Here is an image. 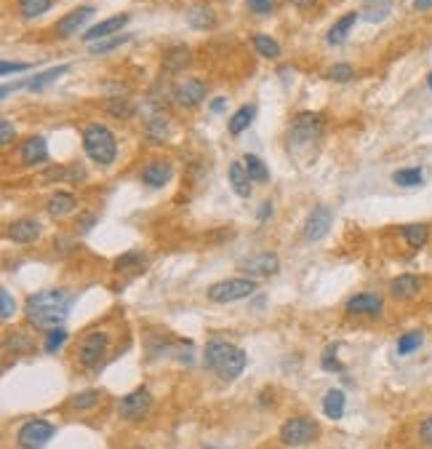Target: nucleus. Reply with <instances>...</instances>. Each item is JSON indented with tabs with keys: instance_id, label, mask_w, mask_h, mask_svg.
I'll return each mask as SVG.
<instances>
[{
	"instance_id": "nucleus-51",
	"label": "nucleus",
	"mask_w": 432,
	"mask_h": 449,
	"mask_svg": "<svg viewBox=\"0 0 432 449\" xmlns=\"http://www.w3.org/2000/svg\"><path fill=\"white\" fill-rule=\"evenodd\" d=\"M224 104H227V99H224V97L214 99V102H211V113H222V110H224Z\"/></svg>"
},
{
	"instance_id": "nucleus-29",
	"label": "nucleus",
	"mask_w": 432,
	"mask_h": 449,
	"mask_svg": "<svg viewBox=\"0 0 432 449\" xmlns=\"http://www.w3.org/2000/svg\"><path fill=\"white\" fill-rule=\"evenodd\" d=\"M147 137L153 142H165V137H168V131H171V126H168V116H163V113H155V116L147 118Z\"/></svg>"
},
{
	"instance_id": "nucleus-33",
	"label": "nucleus",
	"mask_w": 432,
	"mask_h": 449,
	"mask_svg": "<svg viewBox=\"0 0 432 449\" xmlns=\"http://www.w3.org/2000/svg\"><path fill=\"white\" fill-rule=\"evenodd\" d=\"M51 8V0H19V13L25 19H35Z\"/></svg>"
},
{
	"instance_id": "nucleus-4",
	"label": "nucleus",
	"mask_w": 432,
	"mask_h": 449,
	"mask_svg": "<svg viewBox=\"0 0 432 449\" xmlns=\"http://www.w3.org/2000/svg\"><path fill=\"white\" fill-rule=\"evenodd\" d=\"M320 134H323V118L318 113H299L288 128V147H293V150L307 147L315 140H320Z\"/></svg>"
},
{
	"instance_id": "nucleus-14",
	"label": "nucleus",
	"mask_w": 432,
	"mask_h": 449,
	"mask_svg": "<svg viewBox=\"0 0 432 449\" xmlns=\"http://www.w3.org/2000/svg\"><path fill=\"white\" fill-rule=\"evenodd\" d=\"M91 16H94V8H91V6H80V8L67 13V16H62V19L56 22V27H53V32H56L59 38H70V35H75L77 30L89 22Z\"/></svg>"
},
{
	"instance_id": "nucleus-47",
	"label": "nucleus",
	"mask_w": 432,
	"mask_h": 449,
	"mask_svg": "<svg viewBox=\"0 0 432 449\" xmlns=\"http://www.w3.org/2000/svg\"><path fill=\"white\" fill-rule=\"evenodd\" d=\"M30 67H32V64H27V62H3L0 64V73H3V75H11V73H25Z\"/></svg>"
},
{
	"instance_id": "nucleus-3",
	"label": "nucleus",
	"mask_w": 432,
	"mask_h": 449,
	"mask_svg": "<svg viewBox=\"0 0 432 449\" xmlns=\"http://www.w3.org/2000/svg\"><path fill=\"white\" fill-rule=\"evenodd\" d=\"M83 150H86V155L94 164L110 166L115 161V155H117L115 134L102 123H91V126L83 128Z\"/></svg>"
},
{
	"instance_id": "nucleus-24",
	"label": "nucleus",
	"mask_w": 432,
	"mask_h": 449,
	"mask_svg": "<svg viewBox=\"0 0 432 449\" xmlns=\"http://www.w3.org/2000/svg\"><path fill=\"white\" fill-rule=\"evenodd\" d=\"M254 107L251 104H243V107H238L235 113H232V118H229V123H227V128H229V134L232 137H238V134H243L246 128L251 126V121H254Z\"/></svg>"
},
{
	"instance_id": "nucleus-15",
	"label": "nucleus",
	"mask_w": 432,
	"mask_h": 449,
	"mask_svg": "<svg viewBox=\"0 0 432 449\" xmlns=\"http://www.w3.org/2000/svg\"><path fill=\"white\" fill-rule=\"evenodd\" d=\"M19 158H22L25 166H40V164L49 161V144L43 137H30V140L22 142Z\"/></svg>"
},
{
	"instance_id": "nucleus-39",
	"label": "nucleus",
	"mask_w": 432,
	"mask_h": 449,
	"mask_svg": "<svg viewBox=\"0 0 432 449\" xmlns=\"http://www.w3.org/2000/svg\"><path fill=\"white\" fill-rule=\"evenodd\" d=\"M320 367L326 369V372H344L342 361L336 356V347H329L326 353H323V359H320Z\"/></svg>"
},
{
	"instance_id": "nucleus-28",
	"label": "nucleus",
	"mask_w": 432,
	"mask_h": 449,
	"mask_svg": "<svg viewBox=\"0 0 432 449\" xmlns=\"http://www.w3.org/2000/svg\"><path fill=\"white\" fill-rule=\"evenodd\" d=\"M403 238L411 249H421L430 238V228L421 225V222H411V225H403Z\"/></svg>"
},
{
	"instance_id": "nucleus-8",
	"label": "nucleus",
	"mask_w": 432,
	"mask_h": 449,
	"mask_svg": "<svg viewBox=\"0 0 432 449\" xmlns=\"http://www.w3.org/2000/svg\"><path fill=\"white\" fill-rule=\"evenodd\" d=\"M56 428L46 420H27L19 431H16V444L19 449H43L53 438Z\"/></svg>"
},
{
	"instance_id": "nucleus-18",
	"label": "nucleus",
	"mask_w": 432,
	"mask_h": 449,
	"mask_svg": "<svg viewBox=\"0 0 432 449\" xmlns=\"http://www.w3.org/2000/svg\"><path fill=\"white\" fill-rule=\"evenodd\" d=\"M6 235L13 244H32L35 238H40V222L38 219H16V222H11Z\"/></svg>"
},
{
	"instance_id": "nucleus-41",
	"label": "nucleus",
	"mask_w": 432,
	"mask_h": 449,
	"mask_svg": "<svg viewBox=\"0 0 432 449\" xmlns=\"http://www.w3.org/2000/svg\"><path fill=\"white\" fill-rule=\"evenodd\" d=\"M355 75V70H352V67H350V64H333V67H331L329 70V78L331 80H336V83H344V80H350V78Z\"/></svg>"
},
{
	"instance_id": "nucleus-44",
	"label": "nucleus",
	"mask_w": 432,
	"mask_h": 449,
	"mask_svg": "<svg viewBox=\"0 0 432 449\" xmlns=\"http://www.w3.org/2000/svg\"><path fill=\"white\" fill-rule=\"evenodd\" d=\"M110 113H115V116H120V118H131L134 116V107L126 102V99H115V102H110Z\"/></svg>"
},
{
	"instance_id": "nucleus-5",
	"label": "nucleus",
	"mask_w": 432,
	"mask_h": 449,
	"mask_svg": "<svg viewBox=\"0 0 432 449\" xmlns=\"http://www.w3.org/2000/svg\"><path fill=\"white\" fill-rule=\"evenodd\" d=\"M320 433V425L312 417H291L280 425V441L286 447H307L312 444Z\"/></svg>"
},
{
	"instance_id": "nucleus-42",
	"label": "nucleus",
	"mask_w": 432,
	"mask_h": 449,
	"mask_svg": "<svg viewBox=\"0 0 432 449\" xmlns=\"http://www.w3.org/2000/svg\"><path fill=\"white\" fill-rule=\"evenodd\" d=\"M246 6H248V11H254V13H259V16H265V13L275 11L278 0H246Z\"/></svg>"
},
{
	"instance_id": "nucleus-52",
	"label": "nucleus",
	"mask_w": 432,
	"mask_h": 449,
	"mask_svg": "<svg viewBox=\"0 0 432 449\" xmlns=\"http://www.w3.org/2000/svg\"><path fill=\"white\" fill-rule=\"evenodd\" d=\"M414 8H417V11H430L432 0H414Z\"/></svg>"
},
{
	"instance_id": "nucleus-17",
	"label": "nucleus",
	"mask_w": 432,
	"mask_h": 449,
	"mask_svg": "<svg viewBox=\"0 0 432 449\" xmlns=\"http://www.w3.org/2000/svg\"><path fill=\"white\" fill-rule=\"evenodd\" d=\"M126 25H128V13L110 16V19H104V22H99V25L89 27V32H83V40H86V43H94V40L113 38L115 32H120Z\"/></svg>"
},
{
	"instance_id": "nucleus-50",
	"label": "nucleus",
	"mask_w": 432,
	"mask_h": 449,
	"mask_svg": "<svg viewBox=\"0 0 432 449\" xmlns=\"http://www.w3.org/2000/svg\"><path fill=\"white\" fill-rule=\"evenodd\" d=\"M291 6H296L299 11H307V8H312V6H315V0H291Z\"/></svg>"
},
{
	"instance_id": "nucleus-54",
	"label": "nucleus",
	"mask_w": 432,
	"mask_h": 449,
	"mask_svg": "<svg viewBox=\"0 0 432 449\" xmlns=\"http://www.w3.org/2000/svg\"><path fill=\"white\" fill-rule=\"evenodd\" d=\"M366 3H371V0H366Z\"/></svg>"
},
{
	"instance_id": "nucleus-55",
	"label": "nucleus",
	"mask_w": 432,
	"mask_h": 449,
	"mask_svg": "<svg viewBox=\"0 0 432 449\" xmlns=\"http://www.w3.org/2000/svg\"><path fill=\"white\" fill-rule=\"evenodd\" d=\"M208 449H214V447H208Z\"/></svg>"
},
{
	"instance_id": "nucleus-11",
	"label": "nucleus",
	"mask_w": 432,
	"mask_h": 449,
	"mask_svg": "<svg viewBox=\"0 0 432 449\" xmlns=\"http://www.w3.org/2000/svg\"><path fill=\"white\" fill-rule=\"evenodd\" d=\"M344 310L350 313V316H366V319H376L381 316V310H384V300L379 295H374V292H360V295L350 297L347 300V305Z\"/></svg>"
},
{
	"instance_id": "nucleus-2",
	"label": "nucleus",
	"mask_w": 432,
	"mask_h": 449,
	"mask_svg": "<svg viewBox=\"0 0 432 449\" xmlns=\"http://www.w3.org/2000/svg\"><path fill=\"white\" fill-rule=\"evenodd\" d=\"M205 367L224 383L238 380L246 369V353L238 345H232L227 340H211L203 350Z\"/></svg>"
},
{
	"instance_id": "nucleus-25",
	"label": "nucleus",
	"mask_w": 432,
	"mask_h": 449,
	"mask_svg": "<svg viewBox=\"0 0 432 449\" xmlns=\"http://www.w3.org/2000/svg\"><path fill=\"white\" fill-rule=\"evenodd\" d=\"M187 22L195 30H211L216 25V16L211 11V6H192L190 11H187Z\"/></svg>"
},
{
	"instance_id": "nucleus-31",
	"label": "nucleus",
	"mask_w": 432,
	"mask_h": 449,
	"mask_svg": "<svg viewBox=\"0 0 432 449\" xmlns=\"http://www.w3.org/2000/svg\"><path fill=\"white\" fill-rule=\"evenodd\" d=\"M421 343H424V332H419V329L406 332L400 340H398V356H411L414 350H419Z\"/></svg>"
},
{
	"instance_id": "nucleus-45",
	"label": "nucleus",
	"mask_w": 432,
	"mask_h": 449,
	"mask_svg": "<svg viewBox=\"0 0 432 449\" xmlns=\"http://www.w3.org/2000/svg\"><path fill=\"white\" fill-rule=\"evenodd\" d=\"M419 438L424 447H432V414H427L419 425Z\"/></svg>"
},
{
	"instance_id": "nucleus-36",
	"label": "nucleus",
	"mask_w": 432,
	"mask_h": 449,
	"mask_svg": "<svg viewBox=\"0 0 432 449\" xmlns=\"http://www.w3.org/2000/svg\"><path fill=\"white\" fill-rule=\"evenodd\" d=\"M64 343H67V329H64V326H59V329H49L46 343H43V350H46V353H56Z\"/></svg>"
},
{
	"instance_id": "nucleus-43",
	"label": "nucleus",
	"mask_w": 432,
	"mask_h": 449,
	"mask_svg": "<svg viewBox=\"0 0 432 449\" xmlns=\"http://www.w3.org/2000/svg\"><path fill=\"white\" fill-rule=\"evenodd\" d=\"M128 35H120V38H107L102 40V43H94L91 46V54H107V51H113V49H117L120 43H126Z\"/></svg>"
},
{
	"instance_id": "nucleus-1",
	"label": "nucleus",
	"mask_w": 432,
	"mask_h": 449,
	"mask_svg": "<svg viewBox=\"0 0 432 449\" xmlns=\"http://www.w3.org/2000/svg\"><path fill=\"white\" fill-rule=\"evenodd\" d=\"M70 297L62 289H43L27 297L25 316L35 329H59L67 319Z\"/></svg>"
},
{
	"instance_id": "nucleus-27",
	"label": "nucleus",
	"mask_w": 432,
	"mask_h": 449,
	"mask_svg": "<svg viewBox=\"0 0 432 449\" xmlns=\"http://www.w3.org/2000/svg\"><path fill=\"white\" fill-rule=\"evenodd\" d=\"M75 206H77V198L72 192H56L51 201H49V214H51V217H64V214L75 211Z\"/></svg>"
},
{
	"instance_id": "nucleus-20",
	"label": "nucleus",
	"mask_w": 432,
	"mask_h": 449,
	"mask_svg": "<svg viewBox=\"0 0 432 449\" xmlns=\"http://www.w3.org/2000/svg\"><path fill=\"white\" fill-rule=\"evenodd\" d=\"M344 407H347V396H344V390L331 388L329 393H326V398H323V414H326L329 420H342Z\"/></svg>"
},
{
	"instance_id": "nucleus-56",
	"label": "nucleus",
	"mask_w": 432,
	"mask_h": 449,
	"mask_svg": "<svg viewBox=\"0 0 432 449\" xmlns=\"http://www.w3.org/2000/svg\"><path fill=\"white\" fill-rule=\"evenodd\" d=\"M136 449H141V447H136Z\"/></svg>"
},
{
	"instance_id": "nucleus-19",
	"label": "nucleus",
	"mask_w": 432,
	"mask_h": 449,
	"mask_svg": "<svg viewBox=\"0 0 432 449\" xmlns=\"http://www.w3.org/2000/svg\"><path fill=\"white\" fill-rule=\"evenodd\" d=\"M421 292V278H417V276H411V273H406V276H398V278H393L390 281V295L395 297V300H414V297Z\"/></svg>"
},
{
	"instance_id": "nucleus-26",
	"label": "nucleus",
	"mask_w": 432,
	"mask_h": 449,
	"mask_svg": "<svg viewBox=\"0 0 432 449\" xmlns=\"http://www.w3.org/2000/svg\"><path fill=\"white\" fill-rule=\"evenodd\" d=\"M64 73H70V64H59V67H51V70L40 73V75L30 78V80H27V89H30V91H43L46 86H49V83L59 80Z\"/></svg>"
},
{
	"instance_id": "nucleus-6",
	"label": "nucleus",
	"mask_w": 432,
	"mask_h": 449,
	"mask_svg": "<svg viewBox=\"0 0 432 449\" xmlns=\"http://www.w3.org/2000/svg\"><path fill=\"white\" fill-rule=\"evenodd\" d=\"M107 350H110V334L107 332H89L83 340H80V345H77V364L80 367H86V369H94V367H99L107 356Z\"/></svg>"
},
{
	"instance_id": "nucleus-21",
	"label": "nucleus",
	"mask_w": 432,
	"mask_h": 449,
	"mask_svg": "<svg viewBox=\"0 0 432 449\" xmlns=\"http://www.w3.org/2000/svg\"><path fill=\"white\" fill-rule=\"evenodd\" d=\"M190 64V49L187 46H174L163 54V70L165 73H182Z\"/></svg>"
},
{
	"instance_id": "nucleus-23",
	"label": "nucleus",
	"mask_w": 432,
	"mask_h": 449,
	"mask_svg": "<svg viewBox=\"0 0 432 449\" xmlns=\"http://www.w3.org/2000/svg\"><path fill=\"white\" fill-rule=\"evenodd\" d=\"M357 22V13L355 11H350V13H344L342 19L336 22V25L329 30V43L331 46H339V43H344L347 40V35H350V30L355 27Z\"/></svg>"
},
{
	"instance_id": "nucleus-40",
	"label": "nucleus",
	"mask_w": 432,
	"mask_h": 449,
	"mask_svg": "<svg viewBox=\"0 0 432 449\" xmlns=\"http://www.w3.org/2000/svg\"><path fill=\"white\" fill-rule=\"evenodd\" d=\"M16 313V302H13V297L8 289H0V316L3 321H8Z\"/></svg>"
},
{
	"instance_id": "nucleus-49",
	"label": "nucleus",
	"mask_w": 432,
	"mask_h": 449,
	"mask_svg": "<svg viewBox=\"0 0 432 449\" xmlns=\"http://www.w3.org/2000/svg\"><path fill=\"white\" fill-rule=\"evenodd\" d=\"M269 214H272V204H269V201H265V204H262V209H259V222H265Z\"/></svg>"
},
{
	"instance_id": "nucleus-37",
	"label": "nucleus",
	"mask_w": 432,
	"mask_h": 449,
	"mask_svg": "<svg viewBox=\"0 0 432 449\" xmlns=\"http://www.w3.org/2000/svg\"><path fill=\"white\" fill-rule=\"evenodd\" d=\"M141 262H144V254H141V252H126L123 257L115 259V270L123 273V270H131V268H141Z\"/></svg>"
},
{
	"instance_id": "nucleus-35",
	"label": "nucleus",
	"mask_w": 432,
	"mask_h": 449,
	"mask_svg": "<svg viewBox=\"0 0 432 449\" xmlns=\"http://www.w3.org/2000/svg\"><path fill=\"white\" fill-rule=\"evenodd\" d=\"M99 398H102V393L99 390H83V393H77V396L70 398V407L77 412L83 410H94L96 404H99Z\"/></svg>"
},
{
	"instance_id": "nucleus-7",
	"label": "nucleus",
	"mask_w": 432,
	"mask_h": 449,
	"mask_svg": "<svg viewBox=\"0 0 432 449\" xmlns=\"http://www.w3.org/2000/svg\"><path fill=\"white\" fill-rule=\"evenodd\" d=\"M254 292H256V278H227V281H219L208 289V300L219 302V305H227V302L246 300Z\"/></svg>"
},
{
	"instance_id": "nucleus-9",
	"label": "nucleus",
	"mask_w": 432,
	"mask_h": 449,
	"mask_svg": "<svg viewBox=\"0 0 432 449\" xmlns=\"http://www.w3.org/2000/svg\"><path fill=\"white\" fill-rule=\"evenodd\" d=\"M150 410H153V396H150L147 388H139V390L128 393V396H123L120 404H117V414H120L126 423H136L141 417H147Z\"/></svg>"
},
{
	"instance_id": "nucleus-34",
	"label": "nucleus",
	"mask_w": 432,
	"mask_h": 449,
	"mask_svg": "<svg viewBox=\"0 0 432 449\" xmlns=\"http://www.w3.org/2000/svg\"><path fill=\"white\" fill-rule=\"evenodd\" d=\"M424 180V174H421V168H400V171H395L393 174V182L395 185H400V187H417L421 185Z\"/></svg>"
},
{
	"instance_id": "nucleus-53",
	"label": "nucleus",
	"mask_w": 432,
	"mask_h": 449,
	"mask_svg": "<svg viewBox=\"0 0 432 449\" xmlns=\"http://www.w3.org/2000/svg\"><path fill=\"white\" fill-rule=\"evenodd\" d=\"M427 83H430V91H432V73H430V78H427Z\"/></svg>"
},
{
	"instance_id": "nucleus-10",
	"label": "nucleus",
	"mask_w": 432,
	"mask_h": 449,
	"mask_svg": "<svg viewBox=\"0 0 432 449\" xmlns=\"http://www.w3.org/2000/svg\"><path fill=\"white\" fill-rule=\"evenodd\" d=\"M171 97L179 107H195L205 99V83L198 78H182V80H177Z\"/></svg>"
},
{
	"instance_id": "nucleus-16",
	"label": "nucleus",
	"mask_w": 432,
	"mask_h": 449,
	"mask_svg": "<svg viewBox=\"0 0 432 449\" xmlns=\"http://www.w3.org/2000/svg\"><path fill=\"white\" fill-rule=\"evenodd\" d=\"M171 177H174V166H171L168 161H163V158L150 161V164L144 166V171H141V182L150 185V187H163V185H168Z\"/></svg>"
},
{
	"instance_id": "nucleus-13",
	"label": "nucleus",
	"mask_w": 432,
	"mask_h": 449,
	"mask_svg": "<svg viewBox=\"0 0 432 449\" xmlns=\"http://www.w3.org/2000/svg\"><path fill=\"white\" fill-rule=\"evenodd\" d=\"M331 225H333V214H331L329 206L312 209V214H310L305 222V238L307 241H320V238H326L331 230Z\"/></svg>"
},
{
	"instance_id": "nucleus-32",
	"label": "nucleus",
	"mask_w": 432,
	"mask_h": 449,
	"mask_svg": "<svg viewBox=\"0 0 432 449\" xmlns=\"http://www.w3.org/2000/svg\"><path fill=\"white\" fill-rule=\"evenodd\" d=\"M251 43H254L256 54H259V56H265V59H278V56H280L278 40L267 38V35H254V38H251Z\"/></svg>"
},
{
	"instance_id": "nucleus-12",
	"label": "nucleus",
	"mask_w": 432,
	"mask_h": 449,
	"mask_svg": "<svg viewBox=\"0 0 432 449\" xmlns=\"http://www.w3.org/2000/svg\"><path fill=\"white\" fill-rule=\"evenodd\" d=\"M243 273H248V278H269L280 270V259L272 252H262V254L248 257L241 265Z\"/></svg>"
},
{
	"instance_id": "nucleus-46",
	"label": "nucleus",
	"mask_w": 432,
	"mask_h": 449,
	"mask_svg": "<svg viewBox=\"0 0 432 449\" xmlns=\"http://www.w3.org/2000/svg\"><path fill=\"white\" fill-rule=\"evenodd\" d=\"M13 123L8 121V118H3L0 121V144H11V140H13Z\"/></svg>"
},
{
	"instance_id": "nucleus-48",
	"label": "nucleus",
	"mask_w": 432,
	"mask_h": 449,
	"mask_svg": "<svg viewBox=\"0 0 432 449\" xmlns=\"http://www.w3.org/2000/svg\"><path fill=\"white\" fill-rule=\"evenodd\" d=\"M94 222H96V214H80V217H77V225H80V230L83 233L91 230V228H94Z\"/></svg>"
},
{
	"instance_id": "nucleus-22",
	"label": "nucleus",
	"mask_w": 432,
	"mask_h": 449,
	"mask_svg": "<svg viewBox=\"0 0 432 449\" xmlns=\"http://www.w3.org/2000/svg\"><path fill=\"white\" fill-rule=\"evenodd\" d=\"M251 177H248V171L243 164H232L229 166V185H232V190L235 195H241V198H248L251 195Z\"/></svg>"
},
{
	"instance_id": "nucleus-30",
	"label": "nucleus",
	"mask_w": 432,
	"mask_h": 449,
	"mask_svg": "<svg viewBox=\"0 0 432 449\" xmlns=\"http://www.w3.org/2000/svg\"><path fill=\"white\" fill-rule=\"evenodd\" d=\"M243 166H246L248 177H251L254 182H267L269 180V171H267L265 161H262L259 155H246V158H243Z\"/></svg>"
},
{
	"instance_id": "nucleus-38",
	"label": "nucleus",
	"mask_w": 432,
	"mask_h": 449,
	"mask_svg": "<svg viewBox=\"0 0 432 449\" xmlns=\"http://www.w3.org/2000/svg\"><path fill=\"white\" fill-rule=\"evenodd\" d=\"M390 13V0H376V6H371V8H363V19L366 22H381L384 16Z\"/></svg>"
}]
</instances>
